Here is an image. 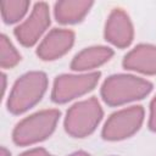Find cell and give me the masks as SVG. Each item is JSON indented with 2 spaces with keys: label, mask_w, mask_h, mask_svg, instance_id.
Wrapping results in <instances>:
<instances>
[{
  "label": "cell",
  "mask_w": 156,
  "mask_h": 156,
  "mask_svg": "<svg viewBox=\"0 0 156 156\" xmlns=\"http://www.w3.org/2000/svg\"><path fill=\"white\" fill-rule=\"evenodd\" d=\"M48 89V77L44 72L32 71L22 74L12 85L7 99V110L21 115L37 105Z\"/></svg>",
  "instance_id": "cell-2"
},
{
  "label": "cell",
  "mask_w": 156,
  "mask_h": 156,
  "mask_svg": "<svg viewBox=\"0 0 156 156\" xmlns=\"http://www.w3.org/2000/svg\"><path fill=\"white\" fill-rule=\"evenodd\" d=\"M102 115L104 111L96 98L78 101L66 112L65 130L73 138H85L96 129Z\"/></svg>",
  "instance_id": "cell-4"
},
{
  "label": "cell",
  "mask_w": 156,
  "mask_h": 156,
  "mask_svg": "<svg viewBox=\"0 0 156 156\" xmlns=\"http://www.w3.org/2000/svg\"><path fill=\"white\" fill-rule=\"evenodd\" d=\"M112 56L113 50L108 46L98 45L85 48L73 57V60L71 61V69L77 72L94 69L110 61Z\"/></svg>",
  "instance_id": "cell-11"
},
{
  "label": "cell",
  "mask_w": 156,
  "mask_h": 156,
  "mask_svg": "<svg viewBox=\"0 0 156 156\" xmlns=\"http://www.w3.org/2000/svg\"><path fill=\"white\" fill-rule=\"evenodd\" d=\"M29 5L30 2L28 0H2L0 2V6L4 22L7 24L18 22L27 13Z\"/></svg>",
  "instance_id": "cell-13"
},
{
  "label": "cell",
  "mask_w": 156,
  "mask_h": 156,
  "mask_svg": "<svg viewBox=\"0 0 156 156\" xmlns=\"http://www.w3.org/2000/svg\"><path fill=\"white\" fill-rule=\"evenodd\" d=\"M105 39L112 45L123 49L130 45L134 38L133 23L122 9H113L105 23Z\"/></svg>",
  "instance_id": "cell-8"
},
{
  "label": "cell",
  "mask_w": 156,
  "mask_h": 156,
  "mask_svg": "<svg viewBox=\"0 0 156 156\" xmlns=\"http://www.w3.org/2000/svg\"><path fill=\"white\" fill-rule=\"evenodd\" d=\"M0 156H11V154H10V151L6 147L1 146V149H0Z\"/></svg>",
  "instance_id": "cell-18"
},
{
  "label": "cell",
  "mask_w": 156,
  "mask_h": 156,
  "mask_svg": "<svg viewBox=\"0 0 156 156\" xmlns=\"http://www.w3.org/2000/svg\"><path fill=\"white\" fill-rule=\"evenodd\" d=\"M20 156H54V155L43 147H34V149H30V150L22 152Z\"/></svg>",
  "instance_id": "cell-16"
},
{
  "label": "cell",
  "mask_w": 156,
  "mask_h": 156,
  "mask_svg": "<svg viewBox=\"0 0 156 156\" xmlns=\"http://www.w3.org/2000/svg\"><path fill=\"white\" fill-rule=\"evenodd\" d=\"M144 108L140 105L126 107L113 112L102 127V138L110 141L130 138L140 129L144 121Z\"/></svg>",
  "instance_id": "cell-5"
},
{
  "label": "cell",
  "mask_w": 156,
  "mask_h": 156,
  "mask_svg": "<svg viewBox=\"0 0 156 156\" xmlns=\"http://www.w3.org/2000/svg\"><path fill=\"white\" fill-rule=\"evenodd\" d=\"M100 76V72L57 76L54 80L51 100L56 104H65L76 98H79L95 88Z\"/></svg>",
  "instance_id": "cell-6"
},
{
  "label": "cell",
  "mask_w": 156,
  "mask_h": 156,
  "mask_svg": "<svg viewBox=\"0 0 156 156\" xmlns=\"http://www.w3.org/2000/svg\"><path fill=\"white\" fill-rule=\"evenodd\" d=\"M93 4V1L88 0H61L55 2L54 15L60 23H77L87 16Z\"/></svg>",
  "instance_id": "cell-12"
},
{
  "label": "cell",
  "mask_w": 156,
  "mask_h": 156,
  "mask_svg": "<svg viewBox=\"0 0 156 156\" xmlns=\"http://www.w3.org/2000/svg\"><path fill=\"white\" fill-rule=\"evenodd\" d=\"M122 65L129 71L143 74H156V45H136L124 56Z\"/></svg>",
  "instance_id": "cell-10"
},
{
  "label": "cell",
  "mask_w": 156,
  "mask_h": 156,
  "mask_svg": "<svg viewBox=\"0 0 156 156\" xmlns=\"http://www.w3.org/2000/svg\"><path fill=\"white\" fill-rule=\"evenodd\" d=\"M68 156H91V155L85 152V151H76V152H73V154H71Z\"/></svg>",
  "instance_id": "cell-17"
},
{
  "label": "cell",
  "mask_w": 156,
  "mask_h": 156,
  "mask_svg": "<svg viewBox=\"0 0 156 156\" xmlns=\"http://www.w3.org/2000/svg\"><path fill=\"white\" fill-rule=\"evenodd\" d=\"M152 83L133 74H112L101 85L102 100L110 106H121L150 94Z\"/></svg>",
  "instance_id": "cell-1"
},
{
  "label": "cell",
  "mask_w": 156,
  "mask_h": 156,
  "mask_svg": "<svg viewBox=\"0 0 156 156\" xmlns=\"http://www.w3.org/2000/svg\"><path fill=\"white\" fill-rule=\"evenodd\" d=\"M60 111L56 108L35 112L16 124L12 132V140L16 145L26 146L48 139L55 130L60 119Z\"/></svg>",
  "instance_id": "cell-3"
},
{
  "label": "cell",
  "mask_w": 156,
  "mask_h": 156,
  "mask_svg": "<svg viewBox=\"0 0 156 156\" xmlns=\"http://www.w3.org/2000/svg\"><path fill=\"white\" fill-rule=\"evenodd\" d=\"M21 61V55L12 45L10 39L2 34L0 38V66L2 68H12Z\"/></svg>",
  "instance_id": "cell-14"
},
{
  "label": "cell",
  "mask_w": 156,
  "mask_h": 156,
  "mask_svg": "<svg viewBox=\"0 0 156 156\" xmlns=\"http://www.w3.org/2000/svg\"><path fill=\"white\" fill-rule=\"evenodd\" d=\"M149 128L156 133V95L150 102V115H149Z\"/></svg>",
  "instance_id": "cell-15"
},
{
  "label": "cell",
  "mask_w": 156,
  "mask_h": 156,
  "mask_svg": "<svg viewBox=\"0 0 156 156\" xmlns=\"http://www.w3.org/2000/svg\"><path fill=\"white\" fill-rule=\"evenodd\" d=\"M73 43L74 32L66 28H54L38 45L37 55L44 61H54L67 54Z\"/></svg>",
  "instance_id": "cell-9"
},
{
  "label": "cell",
  "mask_w": 156,
  "mask_h": 156,
  "mask_svg": "<svg viewBox=\"0 0 156 156\" xmlns=\"http://www.w3.org/2000/svg\"><path fill=\"white\" fill-rule=\"evenodd\" d=\"M50 26V10L46 2L34 4L29 16L18 24L13 33L23 46H33Z\"/></svg>",
  "instance_id": "cell-7"
}]
</instances>
